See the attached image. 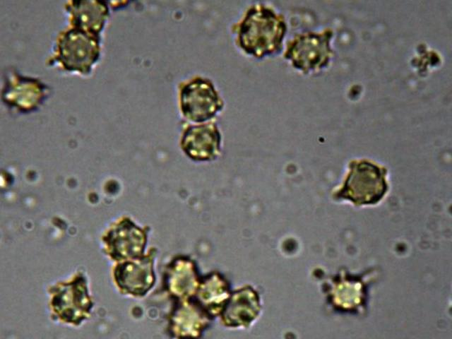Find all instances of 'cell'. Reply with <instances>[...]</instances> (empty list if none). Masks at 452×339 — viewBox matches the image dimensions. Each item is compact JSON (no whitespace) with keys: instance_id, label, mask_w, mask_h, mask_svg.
Instances as JSON below:
<instances>
[{"instance_id":"277c9868","label":"cell","mask_w":452,"mask_h":339,"mask_svg":"<svg viewBox=\"0 0 452 339\" xmlns=\"http://www.w3.org/2000/svg\"><path fill=\"white\" fill-rule=\"evenodd\" d=\"M349 168L347 176L338 191L339 197L358 205L378 202L387 189L386 170L365 159L351 161Z\"/></svg>"},{"instance_id":"3957f363","label":"cell","mask_w":452,"mask_h":339,"mask_svg":"<svg viewBox=\"0 0 452 339\" xmlns=\"http://www.w3.org/2000/svg\"><path fill=\"white\" fill-rule=\"evenodd\" d=\"M179 106L183 117L195 124L210 121L224 107L213 81L196 75L179 83Z\"/></svg>"},{"instance_id":"ba28073f","label":"cell","mask_w":452,"mask_h":339,"mask_svg":"<svg viewBox=\"0 0 452 339\" xmlns=\"http://www.w3.org/2000/svg\"><path fill=\"white\" fill-rule=\"evenodd\" d=\"M104 241L108 255L114 261H124L143 256L146 234L126 218L108 232Z\"/></svg>"},{"instance_id":"30bf717a","label":"cell","mask_w":452,"mask_h":339,"mask_svg":"<svg viewBox=\"0 0 452 339\" xmlns=\"http://www.w3.org/2000/svg\"><path fill=\"white\" fill-rule=\"evenodd\" d=\"M168 292L179 301L189 299L195 295L198 285L196 267L186 258H177L168 266L165 275Z\"/></svg>"},{"instance_id":"9c48e42d","label":"cell","mask_w":452,"mask_h":339,"mask_svg":"<svg viewBox=\"0 0 452 339\" xmlns=\"http://www.w3.org/2000/svg\"><path fill=\"white\" fill-rule=\"evenodd\" d=\"M260 310L257 293L251 287H244L230 296L220 314L225 326L246 328L256 319Z\"/></svg>"},{"instance_id":"8fae6325","label":"cell","mask_w":452,"mask_h":339,"mask_svg":"<svg viewBox=\"0 0 452 339\" xmlns=\"http://www.w3.org/2000/svg\"><path fill=\"white\" fill-rule=\"evenodd\" d=\"M170 318L171 333L177 337L198 336L206 327L208 314L195 301H179Z\"/></svg>"},{"instance_id":"7a4b0ae2","label":"cell","mask_w":452,"mask_h":339,"mask_svg":"<svg viewBox=\"0 0 452 339\" xmlns=\"http://www.w3.org/2000/svg\"><path fill=\"white\" fill-rule=\"evenodd\" d=\"M333 37L331 28L296 33L287 42L283 58L304 75L319 73L326 69L334 57Z\"/></svg>"},{"instance_id":"8992f818","label":"cell","mask_w":452,"mask_h":339,"mask_svg":"<svg viewBox=\"0 0 452 339\" xmlns=\"http://www.w3.org/2000/svg\"><path fill=\"white\" fill-rule=\"evenodd\" d=\"M180 146L193 160L216 159L221 151V134L217 124L207 121L186 126L181 136Z\"/></svg>"},{"instance_id":"52a82bcc","label":"cell","mask_w":452,"mask_h":339,"mask_svg":"<svg viewBox=\"0 0 452 339\" xmlns=\"http://www.w3.org/2000/svg\"><path fill=\"white\" fill-rule=\"evenodd\" d=\"M114 278L123 293L139 297L145 295L155 280L153 255L121 261L114 268Z\"/></svg>"},{"instance_id":"7c38bea8","label":"cell","mask_w":452,"mask_h":339,"mask_svg":"<svg viewBox=\"0 0 452 339\" xmlns=\"http://www.w3.org/2000/svg\"><path fill=\"white\" fill-rule=\"evenodd\" d=\"M198 284L196 302L209 315L221 313L230 297L227 282L218 273L211 274Z\"/></svg>"},{"instance_id":"5b68a950","label":"cell","mask_w":452,"mask_h":339,"mask_svg":"<svg viewBox=\"0 0 452 339\" xmlns=\"http://www.w3.org/2000/svg\"><path fill=\"white\" fill-rule=\"evenodd\" d=\"M52 293V308L63 321L78 325L88 316L93 303L83 275L78 274L69 282L56 285Z\"/></svg>"},{"instance_id":"6da1fadb","label":"cell","mask_w":452,"mask_h":339,"mask_svg":"<svg viewBox=\"0 0 452 339\" xmlns=\"http://www.w3.org/2000/svg\"><path fill=\"white\" fill-rule=\"evenodd\" d=\"M231 31L241 51L261 59L282 52L287 25L285 16L273 7L256 3L246 9Z\"/></svg>"}]
</instances>
